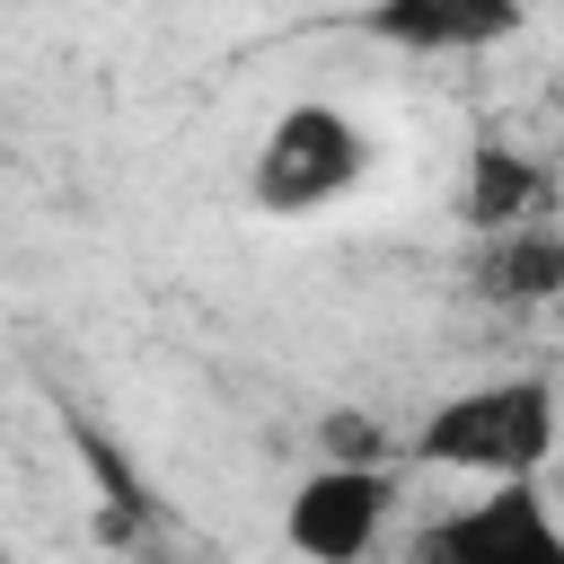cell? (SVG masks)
Instances as JSON below:
<instances>
[{
    "mask_svg": "<svg viewBox=\"0 0 564 564\" xmlns=\"http://www.w3.org/2000/svg\"><path fill=\"white\" fill-rule=\"evenodd\" d=\"M414 564H564V529L538 485H494L414 538Z\"/></svg>",
    "mask_w": 564,
    "mask_h": 564,
    "instance_id": "obj_4",
    "label": "cell"
},
{
    "mask_svg": "<svg viewBox=\"0 0 564 564\" xmlns=\"http://www.w3.org/2000/svg\"><path fill=\"white\" fill-rule=\"evenodd\" d=\"M397 511V476L388 467H308L300 494L282 502V546L308 564H361L379 546Z\"/></svg>",
    "mask_w": 564,
    "mask_h": 564,
    "instance_id": "obj_3",
    "label": "cell"
},
{
    "mask_svg": "<svg viewBox=\"0 0 564 564\" xmlns=\"http://www.w3.org/2000/svg\"><path fill=\"white\" fill-rule=\"evenodd\" d=\"M476 291L502 300V308H538V300H555V291H564V229H555V220H529V229L494 238L485 264H476Z\"/></svg>",
    "mask_w": 564,
    "mask_h": 564,
    "instance_id": "obj_7",
    "label": "cell"
},
{
    "mask_svg": "<svg viewBox=\"0 0 564 564\" xmlns=\"http://www.w3.org/2000/svg\"><path fill=\"white\" fill-rule=\"evenodd\" d=\"M555 432H564V388H555Z\"/></svg>",
    "mask_w": 564,
    "mask_h": 564,
    "instance_id": "obj_9",
    "label": "cell"
},
{
    "mask_svg": "<svg viewBox=\"0 0 564 564\" xmlns=\"http://www.w3.org/2000/svg\"><path fill=\"white\" fill-rule=\"evenodd\" d=\"M361 176H370V132H361L344 106L300 97V106H282V115L264 123L256 167H247V194H256V212H273V220H308V212H326L335 194H352Z\"/></svg>",
    "mask_w": 564,
    "mask_h": 564,
    "instance_id": "obj_2",
    "label": "cell"
},
{
    "mask_svg": "<svg viewBox=\"0 0 564 564\" xmlns=\"http://www.w3.org/2000/svg\"><path fill=\"white\" fill-rule=\"evenodd\" d=\"M458 212H467L476 238H511V229H529V220L546 212V167L485 132V141L467 150V194H458Z\"/></svg>",
    "mask_w": 564,
    "mask_h": 564,
    "instance_id": "obj_6",
    "label": "cell"
},
{
    "mask_svg": "<svg viewBox=\"0 0 564 564\" xmlns=\"http://www.w3.org/2000/svg\"><path fill=\"white\" fill-rule=\"evenodd\" d=\"M317 441H326V458H317V467H388V458H379V423H370L361 405L326 414V423H317Z\"/></svg>",
    "mask_w": 564,
    "mask_h": 564,
    "instance_id": "obj_8",
    "label": "cell"
},
{
    "mask_svg": "<svg viewBox=\"0 0 564 564\" xmlns=\"http://www.w3.org/2000/svg\"><path fill=\"white\" fill-rule=\"evenodd\" d=\"M555 449H564V432H555V379H538V370L458 388L414 432V467L485 476V485H529Z\"/></svg>",
    "mask_w": 564,
    "mask_h": 564,
    "instance_id": "obj_1",
    "label": "cell"
},
{
    "mask_svg": "<svg viewBox=\"0 0 564 564\" xmlns=\"http://www.w3.org/2000/svg\"><path fill=\"white\" fill-rule=\"evenodd\" d=\"M511 26H520V9H502V0H379V9H361V35L397 44V53H476V44H502Z\"/></svg>",
    "mask_w": 564,
    "mask_h": 564,
    "instance_id": "obj_5",
    "label": "cell"
}]
</instances>
